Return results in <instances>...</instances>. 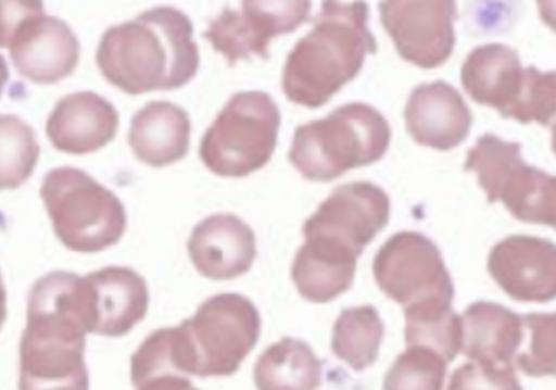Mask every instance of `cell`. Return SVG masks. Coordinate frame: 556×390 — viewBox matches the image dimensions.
I'll return each instance as SVG.
<instances>
[{
	"label": "cell",
	"mask_w": 556,
	"mask_h": 390,
	"mask_svg": "<svg viewBox=\"0 0 556 390\" xmlns=\"http://www.w3.org/2000/svg\"><path fill=\"white\" fill-rule=\"evenodd\" d=\"M189 17L173 7L149 9L102 35L96 53L104 78L139 95L174 90L197 74L200 55Z\"/></svg>",
	"instance_id": "cell-1"
},
{
	"label": "cell",
	"mask_w": 556,
	"mask_h": 390,
	"mask_svg": "<svg viewBox=\"0 0 556 390\" xmlns=\"http://www.w3.org/2000/svg\"><path fill=\"white\" fill-rule=\"evenodd\" d=\"M367 20L365 1H324L313 28L287 56L282 72L286 97L315 109L352 80L366 55L377 49Z\"/></svg>",
	"instance_id": "cell-2"
},
{
	"label": "cell",
	"mask_w": 556,
	"mask_h": 390,
	"mask_svg": "<svg viewBox=\"0 0 556 390\" xmlns=\"http://www.w3.org/2000/svg\"><path fill=\"white\" fill-rule=\"evenodd\" d=\"M262 320L253 302L239 293H217L191 318L168 328L175 370L198 377L229 376L257 343Z\"/></svg>",
	"instance_id": "cell-3"
},
{
	"label": "cell",
	"mask_w": 556,
	"mask_h": 390,
	"mask_svg": "<svg viewBox=\"0 0 556 390\" xmlns=\"http://www.w3.org/2000/svg\"><path fill=\"white\" fill-rule=\"evenodd\" d=\"M390 139L389 123L379 111L352 102L298 126L288 158L304 178L328 181L380 160Z\"/></svg>",
	"instance_id": "cell-4"
},
{
	"label": "cell",
	"mask_w": 556,
	"mask_h": 390,
	"mask_svg": "<svg viewBox=\"0 0 556 390\" xmlns=\"http://www.w3.org/2000/svg\"><path fill=\"white\" fill-rule=\"evenodd\" d=\"M465 91L480 104L520 123H553L556 105L555 72L522 67L517 51L502 43L475 48L460 71Z\"/></svg>",
	"instance_id": "cell-5"
},
{
	"label": "cell",
	"mask_w": 556,
	"mask_h": 390,
	"mask_svg": "<svg viewBox=\"0 0 556 390\" xmlns=\"http://www.w3.org/2000/svg\"><path fill=\"white\" fill-rule=\"evenodd\" d=\"M40 197L54 234L72 251H102L117 243L125 232L127 217L118 197L80 168L49 171Z\"/></svg>",
	"instance_id": "cell-6"
},
{
	"label": "cell",
	"mask_w": 556,
	"mask_h": 390,
	"mask_svg": "<svg viewBox=\"0 0 556 390\" xmlns=\"http://www.w3.org/2000/svg\"><path fill=\"white\" fill-rule=\"evenodd\" d=\"M280 122L279 108L267 92H237L203 135L200 158L218 176L244 177L270 160Z\"/></svg>",
	"instance_id": "cell-7"
},
{
	"label": "cell",
	"mask_w": 556,
	"mask_h": 390,
	"mask_svg": "<svg viewBox=\"0 0 556 390\" xmlns=\"http://www.w3.org/2000/svg\"><path fill=\"white\" fill-rule=\"evenodd\" d=\"M389 198L366 183L342 185L303 225L306 255L333 265L353 266L354 257L387 224Z\"/></svg>",
	"instance_id": "cell-8"
},
{
	"label": "cell",
	"mask_w": 556,
	"mask_h": 390,
	"mask_svg": "<svg viewBox=\"0 0 556 390\" xmlns=\"http://www.w3.org/2000/svg\"><path fill=\"white\" fill-rule=\"evenodd\" d=\"M519 142L484 134L468 150L465 169L477 174L489 201L502 200L519 219L555 224V178L528 165Z\"/></svg>",
	"instance_id": "cell-9"
},
{
	"label": "cell",
	"mask_w": 556,
	"mask_h": 390,
	"mask_svg": "<svg viewBox=\"0 0 556 390\" xmlns=\"http://www.w3.org/2000/svg\"><path fill=\"white\" fill-rule=\"evenodd\" d=\"M85 349L84 332L26 320L20 341L18 390H89Z\"/></svg>",
	"instance_id": "cell-10"
},
{
	"label": "cell",
	"mask_w": 556,
	"mask_h": 390,
	"mask_svg": "<svg viewBox=\"0 0 556 390\" xmlns=\"http://www.w3.org/2000/svg\"><path fill=\"white\" fill-rule=\"evenodd\" d=\"M309 10L311 2L303 0L242 1L240 10L225 7L202 37L225 56L229 66L251 55L267 60L270 40L295 30L307 20Z\"/></svg>",
	"instance_id": "cell-11"
},
{
	"label": "cell",
	"mask_w": 556,
	"mask_h": 390,
	"mask_svg": "<svg viewBox=\"0 0 556 390\" xmlns=\"http://www.w3.org/2000/svg\"><path fill=\"white\" fill-rule=\"evenodd\" d=\"M378 7L381 23L404 60L433 68L448 59L455 43L454 1L390 0Z\"/></svg>",
	"instance_id": "cell-12"
},
{
	"label": "cell",
	"mask_w": 556,
	"mask_h": 390,
	"mask_svg": "<svg viewBox=\"0 0 556 390\" xmlns=\"http://www.w3.org/2000/svg\"><path fill=\"white\" fill-rule=\"evenodd\" d=\"M78 294L86 331L105 337L128 334L149 305L146 279L127 266H105L80 276Z\"/></svg>",
	"instance_id": "cell-13"
},
{
	"label": "cell",
	"mask_w": 556,
	"mask_h": 390,
	"mask_svg": "<svg viewBox=\"0 0 556 390\" xmlns=\"http://www.w3.org/2000/svg\"><path fill=\"white\" fill-rule=\"evenodd\" d=\"M79 49L72 28L45 13L26 20L9 46L18 73L36 84H54L71 75L78 63Z\"/></svg>",
	"instance_id": "cell-14"
},
{
	"label": "cell",
	"mask_w": 556,
	"mask_h": 390,
	"mask_svg": "<svg viewBox=\"0 0 556 390\" xmlns=\"http://www.w3.org/2000/svg\"><path fill=\"white\" fill-rule=\"evenodd\" d=\"M188 253L195 269L213 280L244 275L256 256L252 228L239 216L216 213L199 222L188 240Z\"/></svg>",
	"instance_id": "cell-15"
},
{
	"label": "cell",
	"mask_w": 556,
	"mask_h": 390,
	"mask_svg": "<svg viewBox=\"0 0 556 390\" xmlns=\"http://www.w3.org/2000/svg\"><path fill=\"white\" fill-rule=\"evenodd\" d=\"M404 117L407 131L417 143L443 151L463 142L472 123L460 93L443 80L415 87Z\"/></svg>",
	"instance_id": "cell-16"
},
{
	"label": "cell",
	"mask_w": 556,
	"mask_h": 390,
	"mask_svg": "<svg viewBox=\"0 0 556 390\" xmlns=\"http://www.w3.org/2000/svg\"><path fill=\"white\" fill-rule=\"evenodd\" d=\"M118 127L111 102L92 91L66 95L50 113L46 133L53 147L71 154L91 153L110 142Z\"/></svg>",
	"instance_id": "cell-17"
},
{
	"label": "cell",
	"mask_w": 556,
	"mask_h": 390,
	"mask_svg": "<svg viewBox=\"0 0 556 390\" xmlns=\"http://www.w3.org/2000/svg\"><path fill=\"white\" fill-rule=\"evenodd\" d=\"M190 133V118L181 106L151 101L132 116L128 142L140 162L163 167L186 156Z\"/></svg>",
	"instance_id": "cell-18"
},
{
	"label": "cell",
	"mask_w": 556,
	"mask_h": 390,
	"mask_svg": "<svg viewBox=\"0 0 556 390\" xmlns=\"http://www.w3.org/2000/svg\"><path fill=\"white\" fill-rule=\"evenodd\" d=\"M253 379L257 390H316L321 363L306 342L283 337L257 357Z\"/></svg>",
	"instance_id": "cell-19"
},
{
	"label": "cell",
	"mask_w": 556,
	"mask_h": 390,
	"mask_svg": "<svg viewBox=\"0 0 556 390\" xmlns=\"http://www.w3.org/2000/svg\"><path fill=\"white\" fill-rule=\"evenodd\" d=\"M39 153L34 129L14 114H0V190L23 185L31 176Z\"/></svg>",
	"instance_id": "cell-20"
},
{
	"label": "cell",
	"mask_w": 556,
	"mask_h": 390,
	"mask_svg": "<svg viewBox=\"0 0 556 390\" xmlns=\"http://www.w3.org/2000/svg\"><path fill=\"white\" fill-rule=\"evenodd\" d=\"M429 349H413L402 354L384 378V390H441L445 360Z\"/></svg>",
	"instance_id": "cell-21"
},
{
	"label": "cell",
	"mask_w": 556,
	"mask_h": 390,
	"mask_svg": "<svg viewBox=\"0 0 556 390\" xmlns=\"http://www.w3.org/2000/svg\"><path fill=\"white\" fill-rule=\"evenodd\" d=\"M447 390H522L508 365L465 364L451 376Z\"/></svg>",
	"instance_id": "cell-22"
},
{
	"label": "cell",
	"mask_w": 556,
	"mask_h": 390,
	"mask_svg": "<svg viewBox=\"0 0 556 390\" xmlns=\"http://www.w3.org/2000/svg\"><path fill=\"white\" fill-rule=\"evenodd\" d=\"M42 13L41 1H0V48H9L24 22Z\"/></svg>",
	"instance_id": "cell-23"
},
{
	"label": "cell",
	"mask_w": 556,
	"mask_h": 390,
	"mask_svg": "<svg viewBox=\"0 0 556 390\" xmlns=\"http://www.w3.org/2000/svg\"><path fill=\"white\" fill-rule=\"evenodd\" d=\"M137 390H199L191 380L181 374L166 373L151 377L137 387Z\"/></svg>",
	"instance_id": "cell-24"
},
{
	"label": "cell",
	"mask_w": 556,
	"mask_h": 390,
	"mask_svg": "<svg viewBox=\"0 0 556 390\" xmlns=\"http://www.w3.org/2000/svg\"><path fill=\"white\" fill-rule=\"evenodd\" d=\"M7 318V291L0 272V329L2 328Z\"/></svg>",
	"instance_id": "cell-25"
},
{
	"label": "cell",
	"mask_w": 556,
	"mask_h": 390,
	"mask_svg": "<svg viewBox=\"0 0 556 390\" xmlns=\"http://www.w3.org/2000/svg\"><path fill=\"white\" fill-rule=\"evenodd\" d=\"M9 79V70L3 55L0 54V96L4 84Z\"/></svg>",
	"instance_id": "cell-26"
}]
</instances>
